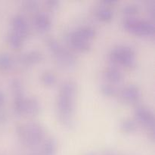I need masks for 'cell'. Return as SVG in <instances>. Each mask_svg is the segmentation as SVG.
<instances>
[{"instance_id":"1","label":"cell","mask_w":155,"mask_h":155,"mask_svg":"<svg viewBox=\"0 0 155 155\" xmlns=\"http://www.w3.org/2000/svg\"><path fill=\"white\" fill-rule=\"evenodd\" d=\"M77 85L72 80H66L61 84L57 99L58 117L61 124L66 127H72L74 99Z\"/></svg>"},{"instance_id":"2","label":"cell","mask_w":155,"mask_h":155,"mask_svg":"<svg viewBox=\"0 0 155 155\" xmlns=\"http://www.w3.org/2000/svg\"><path fill=\"white\" fill-rule=\"evenodd\" d=\"M17 133L19 139L29 146L38 145L45 136L43 127L36 122L29 123L26 126H18Z\"/></svg>"},{"instance_id":"3","label":"cell","mask_w":155,"mask_h":155,"mask_svg":"<svg viewBox=\"0 0 155 155\" xmlns=\"http://www.w3.org/2000/svg\"><path fill=\"white\" fill-rule=\"evenodd\" d=\"M46 45L51 54L61 65L66 68H71L75 65L76 58L74 54L64 48L54 38H47Z\"/></svg>"},{"instance_id":"4","label":"cell","mask_w":155,"mask_h":155,"mask_svg":"<svg viewBox=\"0 0 155 155\" xmlns=\"http://www.w3.org/2000/svg\"><path fill=\"white\" fill-rule=\"evenodd\" d=\"M110 59L112 62L120 64L128 68H134L136 64V52L134 49L127 45L115 47L110 53Z\"/></svg>"},{"instance_id":"5","label":"cell","mask_w":155,"mask_h":155,"mask_svg":"<svg viewBox=\"0 0 155 155\" xmlns=\"http://www.w3.org/2000/svg\"><path fill=\"white\" fill-rule=\"evenodd\" d=\"M124 27L127 31L139 36H153L154 26L146 21H139L133 18H127L124 21Z\"/></svg>"},{"instance_id":"6","label":"cell","mask_w":155,"mask_h":155,"mask_svg":"<svg viewBox=\"0 0 155 155\" xmlns=\"http://www.w3.org/2000/svg\"><path fill=\"white\" fill-rule=\"evenodd\" d=\"M135 115L138 120L151 130L152 134H154V117L153 112L145 106L139 105L135 109Z\"/></svg>"},{"instance_id":"7","label":"cell","mask_w":155,"mask_h":155,"mask_svg":"<svg viewBox=\"0 0 155 155\" xmlns=\"http://www.w3.org/2000/svg\"><path fill=\"white\" fill-rule=\"evenodd\" d=\"M67 38H68V42H70L71 46L74 47L77 51L85 52V51H89L90 48V43L89 41L85 40L83 38L79 36L75 31L70 33L67 36Z\"/></svg>"},{"instance_id":"8","label":"cell","mask_w":155,"mask_h":155,"mask_svg":"<svg viewBox=\"0 0 155 155\" xmlns=\"http://www.w3.org/2000/svg\"><path fill=\"white\" fill-rule=\"evenodd\" d=\"M12 26H13V31L18 33L23 39L28 35V24L22 15H18L14 17L12 20Z\"/></svg>"},{"instance_id":"9","label":"cell","mask_w":155,"mask_h":155,"mask_svg":"<svg viewBox=\"0 0 155 155\" xmlns=\"http://www.w3.org/2000/svg\"><path fill=\"white\" fill-rule=\"evenodd\" d=\"M122 97L129 103L136 102L140 97L139 88L135 85H129L126 86L122 92Z\"/></svg>"},{"instance_id":"10","label":"cell","mask_w":155,"mask_h":155,"mask_svg":"<svg viewBox=\"0 0 155 155\" xmlns=\"http://www.w3.org/2000/svg\"><path fill=\"white\" fill-rule=\"evenodd\" d=\"M35 25L40 32H46L51 28V20L46 14L41 12L37 14L35 18Z\"/></svg>"},{"instance_id":"11","label":"cell","mask_w":155,"mask_h":155,"mask_svg":"<svg viewBox=\"0 0 155 155\" xmlns=\"http://www.w3.org/2000/svg\"><path fill=\"white\" fill-rule=\"evenodd\" d=\"M40 111V104L37 98L32 97L26 99L25 104V112L24 113L30 115V116H36Z\"/></svg>"},{"instance_id":"12","label":"cell","mask_w":155,"mask_h":155,"mask_svg":"<svg viewBox=\"0 0 155 155\" xmlns=\"http://www.w3.org/2000/svg\"><path fill=\"white\" fill-rule=\"evenodd\" d=\"M42 60V54L40 51H30L21 56V61L25 64H35Z\"/></svg>"},{"instance_id":"13","label":"cell","mask_w":155,"mask_h":155,"mask_svg":"<svg viewBox=\"0 0 155 155\" xmlns=\"http://www.w3.org/2000/svg\"><path fill=\"white\" fill-rule=\"evenodd\" d=\"M106 79L114 83H119L123 80V74L115 67H109L104 72Z\"/></svg>"},{"instance_id":"14","label":"cell","mask_w":155,"mask_h":155,"mask_svg":"<svg viewBox=\"0 0 155 155\" xmlns=\"http://www.w3.org/2000/svg\"><path fill=\"white\" fill-rule=\"evenodd\" d=\"M75 32L79 36L83 38L85 40L89 41V42L91 39H94L96 35V31L95 29L92 27H89V26L80 27L77 30H75Z\"/></svg>"},{"instance_id":"15","label":"cell","mask_w":155,"mask_h":155,"mask_svg":"<svg viewBox=\"0 0 155 155\" xmlns=\"http://www.w3.org/2000/svg\"><path fill=\"white\" fill-rule=\"evenodd\" d=\"M26 99L24 95L14 96V110L18 115H21L25 112Z\"/></svg>"},{"instance_id":"16","label":"cell","mask_w":155,"mask_h":155,"mask_svg":"<svg viewBox=\"0 0 155 155\" xmlns=\"http://www.w3.org/2000/svg\"><path fill=\"white\" fill-rule=\"evenodd\" d=\"M57 150L56 141L53 138H49L45 141L43 146L44 155H55Z\"/></svg>"},{"instance_id":"17","label":"cell","mask_w":155,"mask_h":155,"mask_svg":"<svg viewBox=\"0 0 155 155\" xmlns=\"http://www.w3.org/2000/svg\"><path fill=\"white\" fill-rule=\"evenodd\" d=\"M96 15L97 17L101 21H104V22L110 21L112 19V18H113V12L111 11V9L109 8L108 7L105 5L104 7H101L99 9H98Z\"/></svg>"},{"instance_id":"18","label":"cell","mask_w":155,"mask_h":155,"mask_svg":"<svg viewBox=\"0 0 155 155\" xmlns=\"http://www.w3.org/2000/svg\"><path fill=\"white\" fill-rule=\"evenodd\" d=\"M8 42L11 46L15 49H18L22 46L23 38L15 32H11L8 35Z\"/></svg>"},{"instance_id":"19","label":"cell","mask_w":155,"mask_h":155,"mask_svg":"<svg viewBox=\"0 0 155 155\" xmlns=\"http://www.w3.org/2000/svg\"><path fill=\"white\" fill-rule=\"evenodd\" d=\"M136 128V124L130 119H126L123 120L120 124V129L123 132L127 133H133Z\"/></svg>"},{"instance_id":"20","label":"cell","mask_w":155,"mask_h":155,"mask_svg":"<svg viewBox=\"0 0 155 155\" xmlns=\"http://www.w3.org/2000/svg\"><path fill=\"white\" fill-rule=\"evenodd\" d=\"M42 81L48 86H54L56 83V77L53 73L46 71L42 75Z\"/></svg>"},{"instance_id":"21","label":"cell","mask_w":155,"mask_h":155,"mask_svg":"<svg viewBox=\"0 0 155 155\" xmlns=\"http://www.w3.org/2000/svg\"><path fill=\"white\" fill-rule=\"evenodd\" d=\"M12 89L14 96L24 95V89L21 82L18 79H14L12 81Z\"/></svg>"},{"instance_id":"22","label":"cell","mask_w":155,"mask_h":155,"mask_svg":"<svg viewBox=\"0 0 155 155\" xmlns=\"http://www.w3.org/2000/svg\"><path fill=\"white\" fill-rule=\"evenodd\" d=\"M101 92L104 95L107 97L114 96L117 94V90L114 86L108 84H102L101 86Z\"/></svg>"},{"instance_id":"23","label":"cell","mask_w":155,"mask_h":155,"mask_svg":"<svg viewBox=\"0 0 155 155\" xmlns=\"http://www.w3.org/2000/svg\"><path fill=\"white\" fill-rule=\"evenodd\" d=\"M12 58L8 54H0V68L2 69H8L12 65Z\"/></svg>"},{"instance_id":"24","label":"cell","mask_w":155,"mask_h":155,"mask_svg":"<svg viewBox=\"0 0 155 155\" xmlns=\"http://www.w3.org/2000/svg\"><path fill=\"white\" fill-rule=\"evenodd\" d=\"M138 11L139 8L136 5H126L123 8V13L124 15L128 16V18H133V15H135L136 14L138 13Z\"/></svg>"},{"instance_id":"25","label":"cell","mask_w":155,"mask_h":155,"mask_svg":"<svg viewBox=\"0 0 155 155\" xmlns=\"http://www.w3.org/2000/svg\"><path fill=\"white\" fill-rule=\"evenodd\" d=\"M26 7L29 10H36L37 8V3L36 2H27L26 3Z\"/></svg>"},{"instance_id":"26","label":"cell","mask_w":155,"mask_h":155,"mask_svg":"<svg viewBox=\"0 0 155 155\" xmlns=\"http://www.w3.org/2000/svg\"><path fill=\"white\" fill-rule=\"evenodd\" d=\"M47 5H48V7L49 8L54 10V9H56L58 7L59 2L57 1H48L47 2Z\"/></svg>"},{"instance_id":"27","label":"cell","mask_w":155,"mask_h":155,"mask_svg":"<svg viewBox=\"0 0 155 155\" xmlns=\"http://www.w3.org/2000/svg\"><path fill=\"white\" fill-rule=\"evenodd\" d=\"M5 115L4 112L0 110V122H5Z\"/></svg>"},{"instance_id":"28","label":"cell","mask_w":155,"mask_h":155,"mask_svg":"<svg viewBox=\"0 0 155 155\" xmlns=\"http://www.w3.org/2000/svg\"><path fill=\"white\" fill-rule=\"evenodd\" d=\"M4 95L2 92H0V106L2 105L3 103H4Z\"/></svg>"},{"instance_id":"29","label":"cell","mask_w":155,"mask_h":155,"mask_svg":"<svg viewBox=\"0 0 155 155\" xmlns=\"http://www.w3.org/2000/svg\"><path fill=\"white\" fill-rule=\"evenodd\" d=\"M88 155H93V154H88Z\"/></svg>"}]
</instances>
